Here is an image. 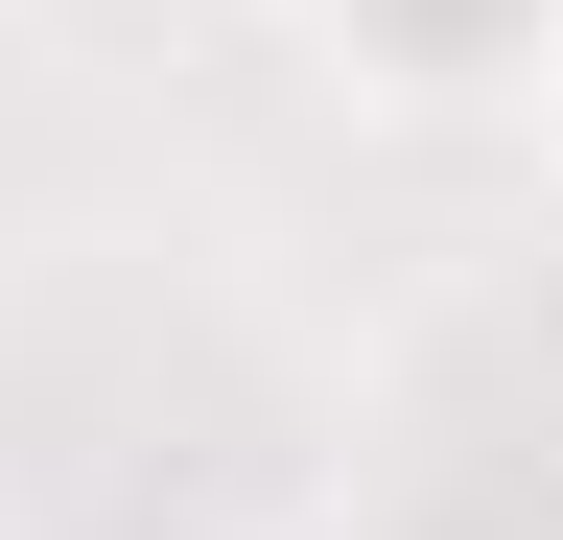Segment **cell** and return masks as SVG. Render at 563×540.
<instances>
[{"instance_id": "1", "label": "cell", "mask_w": 563, "mask_h": 540, "mask_svg": "<svg viewBox=\"0 0 563 540\" xmlns=\"http://www.w3.org/2000/svg\"><path fill=\"white\" fill-rule=\"evenodd\" d=\"M306 47H329L376 118H470V95L540 71V0H306Z\"/></svg>"}, {"instance_id": "2", "label": "cell", "mask_w": 563, "mask_h": 540, "mask_svg": "<svg viewBox=\"0 0 563 540\" xmlns=\"http://www.w3.org/2000/svg\"><path fill=\"white\" fill-rule=\"evenodd\" d=\"M517 118H540V142H563V0H540V71H517Z\"/></svg>"}]
</instances>
